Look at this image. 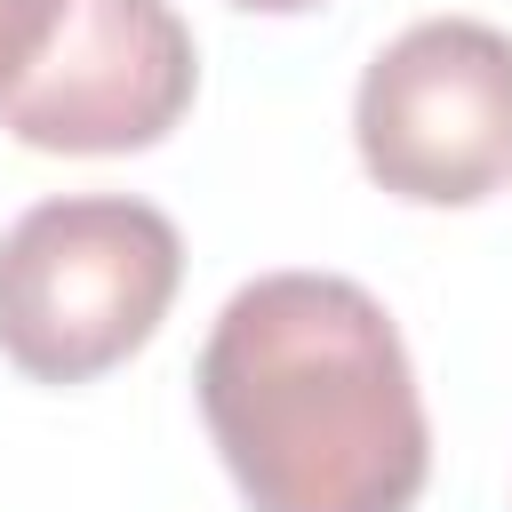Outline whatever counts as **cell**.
<instances>
[{
  "instance_id": "6da1fadb",
  "label": "cell",
  "mask_w": 512,
  "mask_h": 512,
  "mask_svg": "<svg viewBox=\"0 0 512 512\" xmlns=\"http://www.w3.org/2000/svg\"><path fill=\"white\" fill-rule=\"evenodd\" d=\"M192 384L248 512H408L432 480L408 344L360 280H248L216 312Z\"/></svg>"
},
{
  "instance_id": "7a4b0ae2",
  "label": "cell",
  "mask_w": 512,
  "mask_h": 512,
  "mask_svg": "<svg viewBox=\"0 0 512 512\" xmlns=\"http://www.w3.org/2000/svg\"><path fill=\"white\" fill-rule=\"evenodd\" d=\"M176 280L184 240L152 200H40L0 232V352L32 384H88L168 320Z\"/></svg>"
},
{
  "instance_id": "5b68a950",
  "label": "cell",
  "mask_w": 512,
  "mask_h": 512,
  "mask_svg": "<svg viewBox=\"0 0 512 512\" xmlns=\"http://www.w3.org/2000/svg\"><path fill=\"white\" fill-rule=\"evenodd\" d=\"M64 8H72V0H0V88H16V80L48 56Z\"/></svg>"
},
{
  "instance_id": "8992f818",
  "label": "cell",
  "mask_w": 512,
  "mask_h": 512,
  "mask_svg": "<svg viewBox=\"0 0 512 512\" xmlns=\"http://www.w3.org/2000/svg\"><path fill=\"white\" fill-rule=\"evenodd\" d=\"M232 8H248V16H304V8H320V0H232Z\"/></svg>"
},
{
  "instance_id": "277c9868",
  "label": "cell",
  "mask_w": 512,
  "mask_h": 512,
  "mask_svg": "<svg viewBox=\"0 0 512 512\" xmlns=\"http://www.w3.org/2000/svg\"><path fill=\"white\" fill-rule=\"evenodd\" d=\"M200 88V48L168 0H72L48 56L0 88V128L32 152H144Z\"/></svg>"
},
{
  "instance_id": "3957f363",
  "label": "cell",
  "mask_w": 512,
  "mask_h": 512,
  "mask_svg": "<svg viewBox=\"0 0 512 512\" xmlns=\"http://www.w3.org/2000/svg\"><path fill=\"white\" fill-rule=\"evenodd\" d=\"M360 168L416 208H472L512 184V32L480 16H424L352 96Z\"/></svg>"
}]
</instances>
